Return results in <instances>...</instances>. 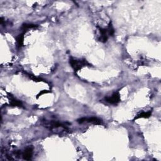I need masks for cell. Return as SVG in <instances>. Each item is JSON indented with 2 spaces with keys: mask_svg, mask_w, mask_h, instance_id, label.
I'll use <instances>...</instances> for the list:
<instances>
[{
  "mask_svg": "<svg viewBox=\"0 0 161 161\" xmlns=\"http://www.w3.org/2000/svg\"><path fill=\"white\" fill-rule=\"evenodd\" d=\"M24 73H25L28 77H29L31 79H32V80H33V81H35V82H42V81H43V82H46V81H45V80H44L43 79H42V78L36 77V76H33V75H32V74H30L29 73H27V72H24Z\"/></svg>",
  "mask_w": 161,
  "mask_h": 161,
  "instance_id": "cell-11",
  "label": "cell"
},
{
  "mask_svg": "<svg viewBox=\"0 0 161 161\" xmlns=\"http://www.w3.org/2000/svg\"><path fill=\"white\" fill-rule=\"evenodd\" d=\"M152 115V111H149L147 112H142L138 114L134 118V120L139 118H148Z\"/></svg>",
  "mask_w": 161,
  "mask_h": 161,
  "instance_id": "cell-9",
  "label": "cell"
},
{
  "mask_svg": "<svg viewBox=\"0 0 161 161\" xmlns=\"http://www.w3.org/2000/svg\"><path fill=\"white\" fill-rule=\"evenodd\" d=\"M104 101L112 105H116L121 102V98L119 92H115L111 96H107L104 98Z\"/></svg>",
  "mask_w": 161,
  "mask_h": 161,
  "instance_id": "cell-4",
  "label": "cell"
},
{
  "mask_svg": "<svg viewBox=\"0 0 161 161\" xmlns=\"http://www.w3.org/2000/svg\"><path fill=\"white\" fill-rule=\"evenodd\" d=\"M25 32H23L22 33L19 34L16 37V46L18 49L22 48L24 46V38H25Z\"/></svg>",
  "mask_w": 161,
  "mask_h": 161,
  "instance_id": "cell-8",
  "label": "cell"
},
{
  "mask_svg": "<svg viewBox=\"0 0 161 161\" xmlns=\"http://www.w3.org/2000/svg\"><path fill=\"white\" fill-rule=\"evenodd\" d=\"M77 122L79 124H83L85 123H88V124H91L94 125H102L103 124V121L102 120H101L97 117H89V118H79L77 120Z\"/></svg>",
  "mask_w": 161,
  "mask_h": 161,
  "instance_id": "cell-3",
  "label": "cell"
},
{
  "mask_svg": "<svg viewBox=\"0 0 161 161\" xmlns=\"http://www.w3.org/2000/svg\"><path fill=\"white\" fill-rule=\"evenodd\" d=\"M8 96L10 99V105L11 107H20V108H24L22 102L21 101L18 100L15 98H14L11 94L8 93Z\"/></svg>",
  "mask_w": 161,
  "mask_h": 161,
  "instance_id": "cell-6",
  "label": "cell"
},
{
  "mask_svg": "<svg viewBox=\"0 0 161 161\" xmlns=\"http://www.w3.org/2000/svg\"><path fill=\"white\" fill-rule=\"evenodd\" d=\"M33 149L32 147H28L26 148L24 152L22 153V157L24 160H30L32 158L33 156Z\"/></svg>",
  "mask_w": 161,
  "mask_h": 161,
  "instance_id": "cell-7",
  "label": "cell"
},
{
  "mask_svg": "<svg viewBox=\"0 0 161 161\" xmlns=\"http://www.w3.org/2000/svg\"><path fill=\"white\" fill-rule=\"evenodd\" d=\"M107 30H108V32L109 36L113 37L114 35V34H115V30H114V28H113L111 22L108 24V26L107 27Z\"/></svg>",
  "mask_w": 161,
  "mask_h": 161,
  "instance_id": "cell-12",
  "label": "cell"
},
{
  "mask_svg": "<svg viewBox=\"0 0 161 161\" xmlns=\"http://www.w3.org/2000/svg\"><path fill=\"white\" fill-rule=\"evenodd\" d=\"M98 30L99 32V36L98 37V40L99 42H102V43H106L108 39V37H110L107 28H103L98 27Z\"/></svg>",
  "mask_w": 161,
  "mask_h": 161,
  "instance_id": "cell-5",
  "label": "cell"
},
{
  "mask_svg": "<svg viewBox=\"0 0 161 161\" xmlns=\"http://www.w3.org/2000/svg\"><path fill=\"white\" fill-rule=\"evenodd\" d=\"M41 124L47 129L57 134H59L60 135L63 133L66 135L69 132L68 126L70 124L67 122H60L59 121L55 120H48L44 119L41 121Z\"/></svg>",
  "mask_w": 161,
  "mask_h": 161,
  "instance_id": "cell-1",
  "label": "cell"
},
{
  "mask_svg": "<svg viewBox=\"0 0 161 161\" xmlns=\"http://www.w3.org/2000/svg\"><path fill=\"white\" fill-rule=\"evenodd\" d=\"M38 27L37 25L33 24H24L22 26V30L24 31V32H25L26 31L32 29V28H35Z\"/></svg>",
  "mask_w": 161,
  "mask_h": 161,
  "instance_id": "cell-10",
  "label": "cell"
},
{
  "mask_svg": "<svg viewBox=\"0 0 161 161\" xmlns=\"http://www.w3.org/2000/svg\"><path fill=\"white\" fill-rule=\"evenodd\" d=\"M50 93V91H47V90L41 91H40V92L38 93V94L37 95V98H38L40 96H42V95H43V94H47V93Z\"/></svg>",
  "mask_w": 161,
  "mask_h": 161,
  "instance_id": "cell-13",
  "label": "cell"
},
{
  "mask_svg": "<svg viewBox=\"0 0 161 161\" xmlns=\"http://www.w3.org/2000/svg\"><path fill=\"white\" fill-rule=\"evenodd\" d=\"M69 64L71 67L73 69L74 72H77L85 67H91L92 66L89 64L85 59H75L72 57L69 59Z\"/></svg>",
  "mask_w": 161,
  "mask_h": 161,
  "instance_id": "cell-2",
  "label": "cell"
}]
</instances>
